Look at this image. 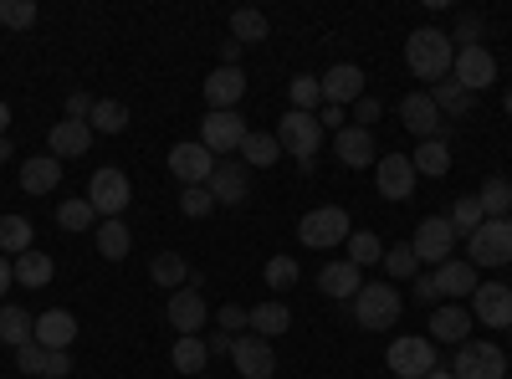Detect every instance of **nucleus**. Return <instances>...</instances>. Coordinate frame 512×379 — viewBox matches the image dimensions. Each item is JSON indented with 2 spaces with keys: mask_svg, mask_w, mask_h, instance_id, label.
Segmentation results:
<instances>
[{
  "mask_svg": "<svg viewBox=\"0 0 512 379\" xmlns=\"http://www.w3.org/2000/svg\"><path fill=\"white\" fill-rule=\"evenodd\" d=\"M88 205L98 210V216L118 221L128 205H134V185H128V175L118 170V164H103V170H93L88 180Z\"/></svg>",
  "mask_w": 512,
  "mask_h": 379,
  "instance_id": "423d86ee",
  "label": "nucleus"
},
{
  "mask_svg": "<svg viewBox=\"0 0 512 379\" xmlns=\"http://www.w3.org/2000/svg\"><path fill=\"white\" fill-rule=\"evenodd\" d=\"M333 154H338V164H349V170H369V164H379L374 134L359 129V123H349V129L333 134Z\"/></svg>",
  "mask_w": 512,
  "mask_h": 379,
  "instance_id": "6ab92c4d",
  "label": "nucleus"
},
{
  "mask_svg": "<svg viewBox=\"0 0 512 379\" xmlns=\"http://www.w3.org/2000/svg\"><path fill=\"white\" fill-rule=\"evenodd\" d=\"M451 82H461L466 93H487L492 82H497V57H492L487 47H456Z\"/></svg>",
  "mask_w": 512,
  "mask_h": 379,
  "instance_id": "9d476101",
  "label": "nucleus"
},
{
  "mask_svg": "<svg viewBox=\"0 0 512 379\" xmlns=\"http://www.w3.org/2000/svg\"><path fill=\"white\" fill-rule=\"evenodd\" d=\"M405 62H410V72L420 77V82H446L451 77V62H456V47H451V36L441 31V26H420V31H410V41H405Z\"/></svg>",
  "mask_w": 512,
  "mask_h": 379,
  "instance_id": "f257e3e1",
  "label": "nucleus"
},
{
  "mask_svg": "<svg viewBox=\"0 0 512 379\" xmlns=\"http://www.w3.org/2000/svg\"><path fill=\"white\" fill-rule=\"evenodd\" d=\"M241 62V41H221V67H236Z\"/></svg>",
  "mask_w": 512,
  "mask_h": 379,
  "instance_id": "680f3d73",
  "label": "nucleus"
},
{
  "mask_svg": "<svg viewBox=\"0 0 512 379\" xmlns=\"http://www.w3.org/2000/svg\"><path fill=\"white\" fill-rule=\"evenodd\" d=\"M425 379H456V374H451V369H441V364H436V369H431V374H425Z\"/></svg>",
  "mask_w": 512,
  "mask_h": 379,
  "instance_id": "69168bd1",
  "label": "nucleus"
},
{
  "mask_svg": "<svg viewBox=\"0 0 512 379\" xmlns=\"http://www.w3.org/2000/svg\"><path fill=\"white\" fill-rule=\"evenodd\" d=\"M169 175H175L185 190H195V185H210V175H216V154H210L200 139H190V144H175V149H169Z\"/></svg>",
  "mask_w": 512,
  "mask_h": 379,
  "instance_id": "1a4fd4ad",
  "label": "nucleus"
},
{
  "mask_svg": "<svg viewBox=\"0 0 512 379\" xmlns=\"http://www.w3.org/2000/svg\"><path fill=\"white\" fill-rule=\"evenodd\" d=\"M456 41H461V47H482V16H472V11H466V16L456 21V36H451V47H456Z\"/></svg>",
  "mask_w": 512,
  "mask_h": 379,
  "instance_id": "3c124183",
  "label": "nucleus"
},
{
  "mask_svg": "<svg viewBox=\"0 0 512 379\" xmlns=\"http://www.w3.org/2000/svg\"><path fill=\"white\" fill-rule=\"evenodd\" d=\"M31 339L47 349V354H67L72 349V339H77V318L67 313V308H52V313H41L36 318V333Z\"/></svg>",
  "mask_w": 512,
  "mask_h": 379,
  "instance_id": "4be33fe9",
  "label": "nucleus"
},
{
  "mask_svg": "<svg viewBox=\"0 0 512 379\" xmlns=\"http://www.w3.org/2000/svg\"><path fill=\"white\" fill-rule=\"evenodd\" d=\"M241 98H246V72H241V67H216V72L205 77V103H210V113H231Z\"/></svg>",
  "mask_w": 512,
  "mask_h": 379,
  "instance_id": "aec40b11",
  "label": "nucleus"
},
{
  "mask_svg": "<svg viewBox=\"0 0 512 379\" xmlns=\"http://www.w3.org/2000/svg\"><path fill=\"white\" fill-rule=\"evenodd\" d=\"M277 144H282V154H292V159L308 170V159H313L318 144H323V123H318V113H297V108H287L282 123H277Z\"/></svg>",
  "mask_w": 512,
  "mask_h": 379,
  "instance_id": "39448f33",
  "label": "nucleus"
},
{
  "mask_svg": "<svg viewBox=\"0 0 512 379\" xmlns=\"http://www.w3.org/2000/svg\"><path fill=\"white\" fill-rule=\"evenodd\" d=\"M390 369H395V379H425L436 369V344L420 339V333H405V339L390 344Z\"/></svg>",
  "mask_w": 512,
  "mask_h": 379,
  "instance_id": "9b49d317",
  "label": "nucleus"
},
{
  "mask_svg": "<svg viewBox=\"0 0 512 379\" xmlns=\"http://www.w3.org/2000/svg\"><path fill=\"white\" fill-rule=\"evenodd\" d=\"M482 282H477V267L472 262H461V257H451L446 267H436V292L446 303H461V298H472Z\"/></svg>",
  "mask_w": 512,
  "mask_h": 379,
  "instance_id": "b1692460",
  "label": "nucleus"
},
{
  "mask_svg": "<svg viewBox=\"0 0 512 379\" xmlns=\"http://www.w3.org/2000/svg\"><path fill=\"white\" fill-rule=\"evenodd\" d=\"M169 364H175L180 374H195V379H200V369L210 364V349H205L200 333H195V339H175V349H169Z\"/></svg>",
  "mask_w": 512,
  "mask_h": 379,
  "instance_id": "f704fd0d",
  "label": "nucleus"
},
{
  "mask_svg": "<svg viewBox=\"0 0 512 379\" xmlns=\"http://www.w3.org/2000/svg\"><path fill=\"white\" fill-rule=\"evenodd\" d=\"M472 318L482 328H512V287L502 282H482L472 292Z\"/></svg>",
  "mask_w": 512,
  "mask_h": 379,
  "instance_id": "2eb2a0df",
  "label": "nucleus"
},
{
  "mask_svg": "<svg viewBox=\"0 0 512 379\" xmlns=\"http://www.w3.org/2000/svg\"><path fill=\"white\" fill-rule=\"evenodd\" d=\"M205 349H210V359H221V354H231V349H236V333H221V328H216V339H210Z\"/></svg>",
  "mask_w": 512,
  "mask_h": 379,
  "instance_id": "13d9d810",
  "label": "nucleus"
},
{
  "mask_svg": "<svg viewBox=\"0 0 512 379\" xmlns=\"http://www.w3.org/2000/svg\"><path fill=\"white\" fill-rule=\"evenodd\" d=\"M349 236H354V226H349V210L344 205H318V210H308V216L297 221V241L318 246V251L344 246Z\"/></svg>",
  "mask_w": 512,
  "mask_h": 379,
  "instance_id": "20e7f679",
  "label": "nucleus"
},
{
  "mask_svg": "<svg viewBox=\"0 0 512 379\" xmlns=\"http://www.w3.org/2000/svg\"><path fill=\"white\" fill-rule=\"evenodd\" d=\"M11 134V103H0V139Z\"/></svg>",
  "mask_w": 512,
  "mask_h": 379,
  "instance_id": "e2e57ef3",
  "label": "nucleus"
},
{
  "mask_svg": "<svg viewBox=\"0 0 512 379\" xmlns=\"http://www.w3.org/2000/svg\"><path fill=\"white\" fill-rule=\"evenodd\" d=\"M231 359H236V374H241V379H272V374H277L272 344L256 339V333H241L236 349H231Z\"/></svg>",
  "mask_w": 512,
  "mask_h": 379,
  "instance_id": "f3484780",
  "label": "nucleus"
},
{
  "mask_svg": "<svg viewBox=\"0 0 512 379\" xmlns=\"http://www.w3.org/2000/svg\"><path fill=\"white\" fill-rule=\"evenodd\" d=\"M246 328L256 333V339H277V333H287L292 328V313H287V303H256V308H246Z\"/></svg>",
  "mask_w": 512,
  "mask_h": 379,
  "instance_id": "cd10ccee",
  "label": "nucleus"
},
{
  "mask_svg": "<svg viewBox=\"0 0 512 379\" xmlns=\"http://www.w3.org/2000/svg\"><path fill=\"white\" fill-rule=\"evenodd\" d=\"M93 108H98V98H88V93H67V118L88 123V118H93Z\"/></svg>",
  "mask_w": 512,
  "mask_h": 379,
  "instance_id": "5fc2aeb1",
  "label": "nucleus"
},
{
  "mask_svg": "<svg viewBox=\"0 0 512 379\" xmlns=\"http://www.w3.org/2000/svg\"><path fill=\"white\" fill-rule=\"evenodd\" d=\"M384 272H390L395 282L415 277V272H420V262H415V246L405 241V246H390V251H384Z\"/></svg>",
  "mask_w": 512,
  "mask_h": 379,
  "instance_id": "a18cd8bd",
  "label": "nucleus"
},
{
  "mask_svg": "<svg viewBox=\"0 0 512 379\" xmlns=\"http://www.w3.org/2000/svg\"><path fill=\"white\" fill-rule=\"evenodd\" d=\"M47 359H52V354L41 349L36 339H31L26 349H16V369H21V374H47Z\"/></svg>",
  "mask_w": 512,
  "mask_h": 379,
  "instance_id": "8fccbe9b",
  "label": "nucleus"
},
{
  "mask_svg": "<svg viewBox=\"0 0 512 379\" xmlns=\"http://www.w3.org/2000/svg\"><path fill=\"white\" fill-rule=\"evenodd\" d=\"M169 328L180 333V339H195V333L205 328V318H210V308H205V298L195 287H180V292H169Z\"/></svg>",
  "mask_w": 512,
  "mask_h": 379,
  "instance_id": "dca6fc26",
  "label": "nucleus"
},
{
  "mask_svg": "<svg viewBox=\"0 0 512 379\" xmlns=\"http://www.w3.org/2000/svg\"><path fill=\"white\" fill-rule=\"evenodd\" d=\"M456 231H451V221L446 216H425L420 226H415V236H410V246H415V262H425V267H446L451 257H456Z\"/></svg>",
  "mask_w": 512,
  "mask_h": 379,
  "instance_id": "0eeeda50",
  "label": "nucleus"
},
{
  "mask_svg": "<svg viewBox=\"0 0 512 379\" xmlns=\"http://www.w3.org/2000/svg\"><path fill=\"white\" fill-rule=\"evenodd\" d=\"M246 134H251V129H246V118H241L236 108H231V113H205V123H200V144L216 154V159L231 154V149H241Z\"/></svg>",
  "mask_w": 512,
  "mask_h": 379,
  "instance_id": "f8f14e48",
  "label": "nucleus"
},
{
  "mask_svg": "<svg viewBox=\"0 0 512 379\" xmlns=\"http://www.w3.org/2000/svg\"><path fill=\"white\" fill-rule=\"evenodd\" d=\"M287 98H292V108H297V113H313V108H323V88H318V77L297 72V77L287 82Z\"/></svg>",
  "mask_w": 512,
  "mask_h": 379,
  "instance_id": "a19ab883",
  "label": "nucleus"
},
{
  "mask_svg": "<svg viewBox=\"0 0 512 379\" xmlns=\"http://www.w3.org/2000/svg\"><path fill=\"white\" fill-rule=\"evenodd\" d=\"M31 333H36V318L26 308H16V303L0 308V344H6V349H26Z\"/></svg>",
  "mask_w": 512,
  "mask_h": 379,
  "instance_id": "c756f323",
  "label": "nucleus"
},
{
  "mask_svg": "<svg viewBox=\"0 0 512 379\" xmlns=\"http://www.w3.org/2000/svg\"><path fill=\"white\" fill-rule=\"evenodd\" d=\"M31 221L26 216H0V257H26V251H31Z\"/></svg>",
  "mask_w": 512,
  "mask_h": 379,
  "instance_id": "473e14b6",
  "label": "nucleus"
},
{
  "mask_svg": "<svg viewBox=\"0 0 512 379\" xmlns=\"http://www.w3.org/2000/svg\"><path fill=\"white\" fill-rule=\"evenodd\" d=\"M318 287L328 292V298H338V303H354L364 282H359V267L344 257V262H328V267L318 272Z\"/></svg>",
  "mask_w": 512,
  "mask_h": 379,
  "instance_id": "a878e982",
  "label": "nucleus"
},
{
  "mask_svg": "<svg viewBox=\"0 0 512 379\" xmlns=\"http://www.w3.org/2000/svg\"><path fill=\"white\" fill-rule=\"evenodd\" d=\"M400 123L415 139H446V123H441V108L431 103V93H405L400 98Z\"/></svg>",
  "mask_w": 512,
  "mask_h": 379,
  "instance_id": "4468645a",
  "label": "nucleus"
},
{
  "mask_svg": "<svg viewBox=\"0 0 512 379\" xmlns=\"http://www.w3.org/2000/svg\"><path fill=\"white\" fill-rule=\"evenodd\" d=\"M472 308H461V303H441L436 313H431V344H466L472 339Z\"/></svg>",
  "mask_w": 512,
  "mask_h": 379,
  "instance_id": "412c9836",
  "label": "nucleus"
},
{
  "mask_svg": "<svg viewBox=\"0 0 512 379\" xmlns=\"http://www.w3.org/2000/svg\"><path fill=\"white\" fill-rule=\"evenodd\" d=\"M415 303H425V308H441V292H436V272H420V277H415Z\"/></svg>",
  "mask_w": 512,
  "mask_h": 379,
  "instance_id": "603ef678",
  "label": "nucleus"
},
{
  "mask_svg": "<svg viewBox=\"0 0 512 379\" xmlns=\"http://www.w3.org/2000/svg\"><path fill=\"white\" fill-rule=\"evenodd\" d=\"M267 31H272V21L256 11V6L231 11V41H241V47H256V41H267Z\"/></svg>",
  "mask_w": 512,
  "mask_h": 379,
  "instance_id": "2f4dec72",
  "label": "nucleus"
},
{
  "mask_svg": "<svg viewBox=\"0 0 512 379\" xmlns=\"http://www.w3.org/2000/svg\"><path fill=\"white\" fill-rule=\"evenodd\" d=\"M180 210L190 221H205L210 210H216V195H210V185H195V190H180Z\"/></svg>",
  "mask_w": 512,
  "mask_h": 379,
  "instance_id": "49530a36",
  "label": "nucleus"
},
{
  "mask_svg": "<svg viewBox=\"0 0 512 379\" xmlns=\"http://www.w3.org/2000/svg\"><path fill=\"white\" fill-rule=\"evenodd\" d=\"M93 216H98V210L88 205V195H77V200H62V205H57V226H62V231H88Z\"/></svg>",
  "mask_w": 512,
  "mask_h": 379,
  "instance_id": "37998d69",
  "label": "nucleus"
},
{
  "mask_svg": "<svg viewBox=\"0 0 512 379\" xmlns=\"http://www.w3.org/2000/svg\"><path fill=\"white\" fill-rule=\"evenodd\" d=\"M451 374H456V379H502V374H507V354H502V344L466 339V344L456 349Z\"/></svg>",
  "mask_w": 512,
  "mask_h": 379,
  "instance_id": "6e6552de",
  "label": "nucleus"
},
{
  "mask_svg": "<svg viewBox=\"0 0 512 379\" xmlns=\"http://www.w3.org/2000/svg\"><path fill=\"white\" fill-rule=\"evenodd\" d=\"M354 118H359V129H369V123H379V98H369V93H364V98L354 103Z\"/></svg>",
  "mask_w": 512,
  "mask_h": 379,
  "instance_id": "6e6d98bb",
  "label": "nucleus"
},
{
  "mask_svg": "<svg viewBox=\"0 0 512 379\" xmlns=\"http://www.w3.org/2000/svg\"><path fill=\"white\" fill-rule=\"evenodd\" d=\"M11 267H16V287H47L52 272H57V262L47 257V251H36V246L26 251V257H16Z\"/></svg>",
  "mask_w": 512,
  "mask_h": 379,
  "instance_id": "7c9ffc66",
  "label": "nucleus"
},
{
  "mask_svg": "<svg viewBox=\"0 0 512 379\" xmlns=\"http://www.w3.org/2000/svg\"><path fill=\"white\" fill-rule=\"evenodd\" d=\"M67 374H72V359H67V354H52V359H47V374H41V379H67Z\"/></svg>",
  "mask_w": 512,
  "mask_h": 379,
  "instance_id": "bf43d9fd",
  "label": "nucleus"
},
{
  "mask_svg": "<svg viewBox=\"0 0 512 379\" xmlns=\"http://www.w3.org/2000/svg\"><path fill=\"white\" fill-rule=\"evenodd\" d=\"M446 221H451V231H456V236H472V231L487 221V216H482V200H477V195L451 200V216H446Z\"/></svg>",
  "mask_w": 512,
  "mask_h": 379,
  "instance_id": "ea45409f",
  "label": "nucleus"
},
{
  "mask_svg": "<svg viewBox=\"0 0 512 379\" xmlns=\"http://www.w3.org/2000/svg\"><path fill=\"white\" fill-rule=\"evenodd\" d=\"M425 93H431V103H436L441 113H451V118L472 113V103H477V93H466L461 82H436V88H425Z\"/></svg>",
  "mask_w": 512,
  "mask_h": 379,
  "instance_id": "e433bc0d",
  "label": "nucleus"
},
{
  "mask_svg": "<svg viewBox=\"0 0 512 379\" xmlns=\"http://www.w3.org/2000/svg\"><path fill=\"white\" fill-rule=\"evenodd\" d=\"M246 190H251V170H246V164L216 159V175H210V195H216V205H241Z\"/></svg>",
  "mask_w": 512,
  "mask_h": 379,
  "instance_id": "5701e85b",
  "label": "nucleus"
},
{
  "mask_svg": "<svg viewBox=\"0 0 512 379\" xmlns=\"http://www.w3.org/2000/svg\"><path fill=\"white\" fill-rule=\"evenodd\" d=\"M262 277H267V287H272V292H287V287H297V257H272Z\"/></svg>",
  "mask_w": 512,
  "mask_h": 379,
  "instance_id": "09e8293b",
  "label": "nucleus"
},
{
  "mask_svg": "<svg viewBox=\"0 0 512 379\" xmlns=\"http://www.w3.org/2000/svg\"><path fill=\"white\" fill-rule=\"evenodd\" d=\"M477 200H482V216H487V221H502L507 210H512V185H507L502 175H492V180L477 190Z\"/></svg>",
  "mask_w": 512,
  "mask_h": 379,
  "instance_id": "58836bf2",
  "label": "nucleus"
},
{
  "mask_svg": "<svg viewBox=\"0 0 512 379\" xmlns=\"http://www.w3.org/2000/svg\"><path fill=\"white\" fill-rule=\"evenodd\" d=\"M93 134H123L128 129V108L123 103H113V98H98V108H93Z\"/></svg>",
  "mask_w": 512,
  "mask_h": 379,
  "instance_id": "79ce46f5",
  "label": "nucleus"
},
{
  "mask_svg": "<svg viewBox=\"0 0 512 379\" xmlns=\"http://www.w3.org/2000/svg\"><path fill=\"white\" fill-rule=\"evenodd\" d=\"M318 88H323V103H328V108H349V103L364 98V67L333 62V67L318 77Z\"/></svg>",
  "mask_w": 512,
  "mask_h": 379,
  "instance_id": "ddd939ff",
  "label": "nucleus"
},
{
  "mask_svg": "<svg viewBox=\"0 0 512 379\" xmlns=\"http://www.w3.org/2000/svg\"><path fill=\"white\" fill-rule=\"evenodd\" d=\"M344 246H349V262H354V267H374V262H384V246H379L374 231H354Z\"/></svg>",
  "mask_w": 512,
  "mask_h": 379,
  "instance_id": "c03bdc74",
  "label": "nucleus"
},
{
  "mask_svg": "<svg viewBox=\"0 0 512 379\" xmlns=\"http://www.w3.org/2000/svg\"><path fill=\"white\" fill-rule=\"evenodd\" d=\"M57 185H62V164L52 154H36V159L21 164V190L26 195H52Z\"/></svg>",
  "mask_w": 512,
  "mask_h": 379,
  "instance_id": "bb28decb",
  "label": "nucleus"
},
{
  "mask_svg": "<svg viewBox=\"0 0 512 379\" xmlns=\"http://www.w3.org/2000/svg\"><path fill=\"white\" fill-rule=\"evenodd\" d=\"M0 26H11V31L36 26V6L31 0H0Z\"/></svg>",
  "mask_w": 512,
  "mask_h": 379,
  "instance_id": "de8ad7c7",
  "label": "nucleus"
},
{
  "mask_svg": "<svg viewBox=\"0 0 512 379\" xmlns=\"http://www.w3.org/2000/svg\"><path fill=\"white\" fill-rule=\"evenodd\" d=\"M282 159V144H277V134H246V144H241V164L251 170H267V164H277Z\"/></svg>",
  "mask_w": 512,
  "mask_h": 379,
  "instance_id": "c9c22d12",
  "label": "nucleus"
},
{
  "mask_svg": "<svg viewBox=\"0 0 512 379\" xmlns=\"http://www.w3.org/2000/svg\"><path fill=\"white\" fill-rule=\"evenodd\" d=\"M11 149H16V144H11V134H6V139H0V164L11 159Z\"/></svg>",
  "mask_w": 512,
  "mask_h": 379,
  "instance_id": "0e129e2a",
  "label": "nucleus"
},
{
  "mask_svg": "<svg viewBox=\"0 0 512 379\" xmlns=\"http://www.w3.org/2000/svg\"><path fill=\"white\" fill-rule=\"evenodd\" d=\"M318 123H323V129H333V134H338V129H349V118H344V108H328V103H323Z\"/></svg>",
  "mask_w": 512,
  "mask_h": 379,
  "instance_id": "4d7b16f0",
  "label": "nucleus"
},
{
  "mask_svg": "<svg viewBox=\"0 0 512 379\" xmlns=\"http://www.w3.org/2000/svg\"><path fill=\"white\" fill-rule=\"evenodd\" d=\"M216 328H221V333H236V339H241V328H246V308L226 303V308L216 313Z\"/></svg>",
  "mask_w": 512,
  "mask_h": 379,
  "instance_id": "864d4df0",
  "label": "nucleus"
},
{
  "mask_svg": "<svg viewBox=\"0 0 512 379\" xmlns=\"http://www.w3.org/2000/svg\"><path fill=\"white\" fill-rule=\"evenodd\" d=\"M149 277H154V287L180 292V287L190 282V267H185V257H180V251H159V257L149 262Z\"/></svg>",
  "mask_w": 512,
  "mask_h": 379,
  "instance_id": "72a5a7b5",
  "label": "nucleus"
},
{
  "mask_svg": "<svg viewBox=\"0 0 512 379\" xmlns=\"http://www.w3.org/2000/svg\"><path fill=\"white\" fill-rule=\"evenodd\" d=\"M507 287H512V282H507Z\"/></svg>",
  "mask_w": 512,
  "mask_h": 379,
  "instance_id": "774afa93",
  "label": "nucleus"
},
{
  "mask_svg": "<svg viewBox=\"0 0 512 379\" xmlns=\"http://www.w3.org/2000/svg\"><path fill=\"white\" fill-rule=\"evenodd\" d=\"M88 144H93V123H77V118L52 123V159H77L88 154Z\"/></svg>",
  "mask_w": 512,
  "mask_h": 379,
  "instance_id": "393cba45",
  "label": "nucleus"
},
{
  "mask_svg": "<svg viewBox=\"0 0 512 379\" xmlns=\"http://www.w3.org/2000/svg\"><path fill=\"white\" fill-rule=\"evenodd\" d=\"M400 308H405L400 287H390V282H364L359 298H354V323L369 328V333L395 328V323H400Z\"/></svg>",
  "mask_w": 512,
  "mask_h": 379,
  "instance_id": "f03ea898",
  "label": "nucleus"
},
{
  "mask_svg": "<svg viewBox=\"0 0 512 379\" xmlns=\"http://www.w3.org/2000/svg\"><path fill=\"white\" fill-rule=\"evenodd\" d=\"M11 282H16V267H11V257H0V298L11 292Z\"/></svg>",
  "mask_w": 512,
  "mask_h": 379,
  "instance_id": "052dcab7",
  "label": "nucleus"
},
{
  "mask_svg": "<svg viewBox=\"0 0 512 379\" xmlns=\"http://www.w3.org/2000/svg\"><path fill=\"white\" fill-rule=\"evenodd\" d=\"M374 185H379L384 200H410V190H415V164H410V154H384V159L374 164Z\"/></svg>",
  "mask_w": 512,
  "mask_h": 379,
  "instance_id": "a211bd4d",
  "label": "nucleus"
},
{
  "mask_svg": "<svg viewBox=\"0 0 512 379\" xmlns=\"http://www.w3.org/2000/svg\"><path fill=\"white\" fill-rule=\"evenodd\" d=\"M93 246L103 251L108 262H123V257H128V246H134V236H128V226H123V221H103V226H98V236H93Z\"/></svg>",
  "mask_w": 512,
  "mask_h": 379,
  "instance_id": "4c0bfd02",
  "label": "nucleus"
},
{
  "mask_svg": "<svg viewBox=\"0 0 512 379\" xmlns=\"http://www.w3.org/2000/svg\"><path fill=\"white\" fill-rule=\"evenodd\" d=\"M466 262H472L477 272L482 267H512V216L482 221L472 236H466Z\"/></svg>",
  "mask_w": 512,
  "mask_h": 379,
  "instance_id": "7ed1b4c3",
  "label": "nucleus"
},
{
  "mask_svg": "<svg viewBox=\"0 0 512 379\" xmlns=\"http://www.w3.org/2000/svg\"><path fill=\"white\" fill-rule=\"evenodd\" d=\"M507 113H512V93H507Z\"/></svg>",
  "mask_w": 512,
  "mask_h": 379,
  "instance_id": "338daca9",
  "label": "nucleus"
},
{
  "mask_svg": "<svg viewBox=\"0 0 512 379\" xmlns=\"http://www.w3.org/2000/svg\"><path fill=\"white\" fill-rule=\"evenodd\" d=\"M410 164H415V175L441 180V175L451 170V144H446V139H420L415 154H410Z\"/></svg>",
  "mask_w": 512,
  "mask_h": 379,
  "instance_id": "c85d7f7f",
  "label": "nucleus"
}]
</instances>
